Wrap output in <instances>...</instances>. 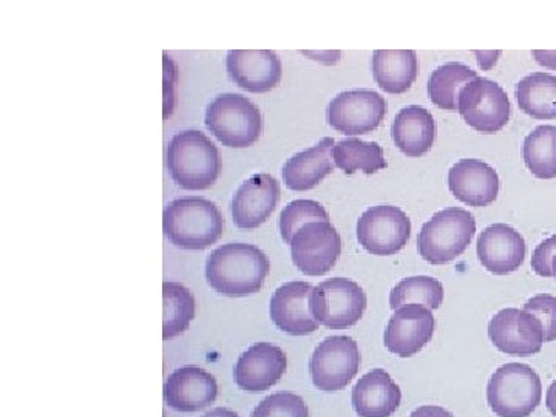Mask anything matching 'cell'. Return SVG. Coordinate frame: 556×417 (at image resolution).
<instances>
[{
    "label": "cell",
    "instance_id": "6da1fadb",
    "mask_svg": "<svg viewBox=\"0 0 556 417\" xmlns=\"http://www.w3.org/2000/svg\"><path fill=\"white\" fill-rule=\"evenodd\" d=\"M270 270L262 249L248 243H228L207 257L206 278L214 291L225 298L257 294Z\"/></svg>",
    "mask_w": 556,
    "mask_h": 417
},
{
    "label": "cell",
    "instance_id": "7a4b0ae2",
    "mask_svg": "<svg viewBox=\"0 0 556 417\" xmlns=\"http://www.w3.org/2000/svg\"><path fill=\"white\" fill-rule=\"evenodd\" d=\"M164 233L177 248L200 251L217 243L225 219L217 204L200 197L172 201L164 208Z\"/></svg>",
    "mask_w": 556,
    "mask_h": 417
},
{
    "label": "cell",
    "instance_id": "3957f363",
    "mask_svg": "<svg viewBox=\"0 0 556 417\" xmlns=\"http://www.w3.org/2000/svg\"><path fill=\"white\" fill-rule=\"evenodd\" d=\"M167 169L179 188L204 190L217 181L222 156L217 146L203 131H179L167 148Z\"/></svg>",
    "mask_w": 556,
    "mask_h": 417
},
{
    "label": "cell",
    "instance_id": "277c9868",
    "mask_svg": "<svg viewBox=\"0 0 556 417\" xmlns=\"http://www.w3.org/2000/svg\"><path fill=\"white\" fill-rule=\"evenodd\" d=\"M477 233V219L466 208L448 207L428 219L417 236V251L430 265H445L463 255Z\"/></svg>",
    "mask_w": 556,
    "mask_h": 417
},
{
    "label": "cell",
    "instance_id": "5b68a950",
    "mask_svg": "<svg viewBox=\"0 0 556 417\" xmlns=\"http://www.w3.org/2000/svg\"><path fill=\"white\" fill-rule=\"evenodd\" d=\"M541 397L540 376L525 364L503 365L486 386V401L500 417H529L541 404Z\"/></svg>",
    "mask_w": 556,
    "mask_h": 417
},
{
    "label": "cell",
    "instance_id": "8992f818",
    "mask_svg": "<svg viewBox=\"0 0 556 417\" xmlns=\"http://www.w3.org/2000/svg\"><path fill=\"white\" fill-rule=\"evenodd\" d=\"M206 127L223 146L244 149L262 137L263 116L247 97L219 94L207 105Z\"/></svg>",
    "mask_w": 556,
    "mask_h": 417
},
{
    "label": "cell",
    "instance_id": "52a82bcc",
    "mask_svg": "<svg viewBox=\"0 0 556 417\" xmlns=\"http://www.w3.org/2000/svg\"><path fill=\"white\" fill-rule=\"evenodd\" d=\"M311 306L318 324L329 329H346L364 317L367 294L350 278H328L314 288Z\"/></svg>",
    "mask_w": 556,
    "mask_h": 417
},
{
    "label": "cell",
    "instance_id": "ba28073f",
    "mask_svg": "<svg viewBox=\"0 0 556 417\" xmlns=\"http://www.w3.org/2000/svg\"><path fill=\"white\" fill-rule=\"evenodd\" d=\"M362 357L356 340L350 336H331L314 350L311 378L324 393H336L350 386L361 369Z\"/></svg>",
    "mask_w": 556,
    "mask_h": 417
},
{
    "label": "cell",
    "instance_id": "9c48e42d",
    "mask_svg": "<svg viewBox=\"0 0 556 417\" xmlns=\"http://www.w3.org/2000/svg\"><path fill=\"white\" fill-rule=\"evenodd\" d=\"M457 112L479 134H496L507 126L511 105L500 84L477 78L460 90Z\"/></svg>",
    "mask_w": 556,
    "mask_h": 417
},
{
    "label": "cell",
    "instance_id": "30bf717a",
    "mask_svg": "<svg viewBox=\"0 0 556 417\" xmlns=\"http://www.w3.org/2000/svg\"><path fill=\"white\" fill-rule=\"evenodd\" d=\"M412 222L396 206L369 207L357 222V240L365 251L379 257H390L407 247Z\"/></svg>",
    "mask_w": 556,
    "mask_h": 417
},
{
    "label": "cell",
    "instance_id": "8fae6325",
    "mask_svg": "<svg viewBox=\"0 0 556 417\" xmlns=\"http://www.w3.org/2000/svg\"><path fill=\"white\" fill-rule=\"evenodd\" d=\"M386 115V98L372 90L342 91L332 98L327 109L329 126L348 137L378 129Z\"/></svg>",
    "mask_w": 556,
    "mask_h": 417
},
{
    "label": "cell",
    "instance_id": "7c38bea8",
    "mask_svg": "<svg viewBox=\"0 0 556 417\" xmlns=\"http://www.w3.org/2000/svg\"><path fill=\"white\" fill-rule=\"evenodd\" d=\"M289 247L292 263L309 277L328 274L342 254V239L329 222H314L303 226Z\"/></svg>",
    "mask_w": 556,
    "mask_h": 417
},
{
    "label": "cell",
    "instance_id": "4fadbf2b",
    "mask_svg": "<svg viewBox=\"0 0 556 417\" xmlns=\"http://www.w3.org/2000/svg\"><path fill=\"white\" fill-rule=\"evenodd\" d=\"M489 338L501 353L508 356H533L543 348V324L525 309L500 311L489 324Z\"/></svg>",
    "mask_w": 556,
    "mask_h": 417
},
{
    "label": "cell",
    "instance_id": "5bb4252c",
    "mask_svg": "<svg viewBox=\"0 0 556 417\" xmlns=\"http://www.w3.org/2000/svg\"><path fill=\"white\" fill-rule=\"evenodd\" d=\"M437 328L433 313L424 305H404L388 321L383 343L397 357L415 356L431 342Z\"/></svg>",
    "mask_w": 556,
    "mask_h": 417
},
{
    "label": "cell",
    "instance_id": "9a60e30c",
    "mask_svg": "<svg viewBox=\"0 0 556 417\" xmlns=\"http://www.w3.org/2000/svg\"><path fill=\"white\" fill-rule=\"evenodd\" d=\"M287 368V354L281 348L273 343L260 342L241 354L233 368V380L240 390L248 393H263L283 378Z\"/></svg>",
    "mask_w": 556,
    "mask_h": 417
},
{
    "label": "cell",
    "instance_id": "2e32d148",
    "mask_svg": "<svg viewBox=\"0 0 556 417\" xmlns=\"http://www.w3.org/2000/svg\"><path fill=\"white\" fill-rule=\"evenodd\" d=\"M313 292V285L306 281H289L274 292L269 314L280 331L289 336H308L317 331L320 324L311 306Z\"/></svg>",
    "mask_w": 556,
    "mask_h": 417
},
{
    "label": "cell",
    "instance_id": "e0dca14e",
    "mask_svg": "<svg viewBox=\"0 0 556 417\" xmlns=\"http://www.w3.org/2000/svg\"><path fill=\"white\" fill-rule=\"evenodd\" d=\"M229 78L240 89L266 93L281 79V61L273 50H230L226 58Z\"/></svg>",
    "mask_w": 556,
    "mask_h": 417
},
{
    "label": "cell",
    "instance_id": "ac0fdd59",
    "mask_svg": "<svg viewBox=\"0 0 556 417\" xmlns=\"http://www.w3.org/2000/svg\"><path fill=\"white\" fill-rule=\"evenodd\" d=\"M280 200V185L268 174L248 178L237 190L230 203L233 223L240 229L262 226L276 211Z\"/></svg>",
    "mask_w": 556,
    "mask_h": 417
},
{
    "label": "cell",
    "instance_id": "d6986e66",
    "mask_svg": "<svg viewBox=\"0 0 556 417\" xmlns=\"http://www.w3.org/2000/svg\"><path fill=\"white\" fill-rule=\"evenodd\" d=\"M217 380L197 365L175 369L164 383V401L179 413H197L214 404Z\"/></svg>",
    "mask_w": 556,
    "mask_h": 417
},
{
    "label": "cell",
    "instance_id": "ffe728a7",
    "mask_svg": "<svg viewBox=\"0 0 556 417\" xmlns=\"http://www.w3.org/2000/svg\"><path fill=\"white\" fill-rule=\"evenodd\" d=\"M478 258L489 273L507 276L521 268L527 247L521 233L504 223L482 230L477 243Z\"/></svg>",
    "mask_w": 556,
    "mask_h": 417
},
{
    "label": "cell",
    "instance_id": "44dd1931",
    "mask_svg": "<svg viewBox=\"0 0 556 417\" xmlns=\"http://www.w3.org/2000/svg\"><path fill=\"white\" fill-rule=\"evenodd\" d=\"M448 188L460 203L485 207L497 199L500 177L484 161L460 160L448 172Z\"/></svg>",
    "mask_w": 556,
    "mask_h": 417
},
{
    "label": "cell",
    "instance_id": "7402d4cb",
    "mask_svg": "<svg viewBox=\"0 0 556 417\" xmlns=\"http://www.w3.org/2000/svg\"><path fill=\"white\" fill-rule=\"evenodd\" d=\"M401 402V388L386 369H371L353 388V407L358 417H391Z\"/></svg>",
    "mask_w": 556,
    "mask_h": 417
},
{
    "label": "cell",
    "instance_id": "603a6c76",
    "mask_svg": "<svg viewBox=\"0 0 556 417\" xmlns=\"http://www.w3.org/2000/svg\"><path fill=\"white\" fill-rule=\"evenodd\" d=\"M391 137L404 155L409 159H419L433 148L437 139V123L426 108L408 105L394 118Z\"/></svg>",
    "mask_w": 556,
    "mask_h": 417
},
{
    "label": "cell",
    "instance_id": "cb8c5ba5",
    "mask_svg": "<svg viewBox=\"0 0 556 417\" xmlns=\"http://www.w3.org/2000/svg\"><path fill=\"white\" fill-rule=\"evenodd\" d=\"M336 142L332 138L321 139L314 148L295 153L283 167L285 185L295 192H305L320 185L321 179L331 174L334 164L331 150Z\"/></svg>",
    "mask_w": 556,
    "mask_h": 417
},
{
    "label": "cell",
    "instance_id": "d4e9b609",
    "mask_svg": "<svg viewBox=\"0 0 556 417\" xmlns=\"http://www.w3.org/2000/svg\"><path fill=\"white\" fill-rule=\"evenodd\" d=\"M371 67L380 89L390 94H402L415 84L417 54L415 50H376Z\"/></svg>",
    "mask_w": 556,
    "mask_h": 417
},
{
    "label": "cell",
    "instance_id": "484cf974",
    "mask_svg": "<svg viewBox=\"0 0 556 417\" xmlns=\"http://www.w3.org/2000/svg\"><path fill=\"white\" fill-rule=\"evenodd\" d=\"M517 101L526 115L535 119L556 118V76L532 73L517 84Z\"/></svg>",
    "mask_w": 556,
    "mask_h": 417
},
{
    "label": "cell",
    "instance_id": "4316f807",
    "mask_svg": "<svg viewBox=\"0 0 556 417\" xmlns=\"http://www.w3.org/2000/svg\"><path fill=\"white\" fill-rule=\"evenodd\" d=\"M478 73L459 62H448L431 73L428 79V97L439 109L457 110L459 93Z\"/></svg>",
    "mask_w": 556,
    "mask_h": 417
},
{
    "label": "cell",
    "instance_id": "83f0119b",
    "mask_svg": "<svg viewBox=\"0 0 556 417\" xmlns=\"http://www.w3.org/2000/svg\"><path fill=\"white\" fill-rule=\"evenodd\" d=\"M331 156L334 159L336 166L346 175H353L357 170L372 175L387 167L383 150L378 142H367L356 138L336 142Z\"/></svg>",
    "mask_w": 556,
    "mask_h": 417
},
{
    "label": "cell",
    "instance_id": "f1b7e54d",
    "mask_svg": "<svg viewBox=\"0 0 556 417\" xmlns=\"http://www.w3.org/2000/svg\"><path fill=\"white\" fill-rule=\"evenodd\" d=\"M163 338H178L188 331L189 325L195 318V299L192 292L175 281H164L163 285Z\"/></svg>",
    "mask_w": 556,
    "mask_h": 417
},
{
    "label": "cell",
    "instance_id": "f546056e",
    "mask_svg": "<svg viewBox=\"0 0 556 417\" xmlns=\"http://www.w3.org/2000/svg\"><path fill=\"white\" fill-rule=\"evenodd\" d=\"M522 159L536 178H556V126H540L527 135Z\"/></svg>",
    "mask_w": 556,
    "mask_h": 417
},
{
    "label": "cell",
    "instance_id": "4dcf8cb0",
    "mask_svg": "<svg viewBox=\"0 0 556 417\" xmlns=\"http://www.w3.org/2000/svg\"><path fill=\"white\" fill-rule=\"evenodd\" d=\"M444 302V287L434 277L415 276L404 278L396 287L391 289L390 306L394 311L404 305L427 306L430 309L441 308Z\"/></svg>",
    "mask_w": 556,
    "mask_h": 417
},
{
    "label": "cell",
    "instance_id": "1f68e13d",
    "mask_svg": "<svg viewBox=\"0 0 556 417\" xmlns=\"http://www.w3.org/2000/svg\"><path fill=\"white\" fill-rule=\"evenodd\" d=\"M314 222H329L327 208L313 200L291 201L280 215L281 237L288 244H291L295 233L303 226Z\"/></svg>",
    "mask_w": 556,
    "mask_h": 417
},
{
    "label": "cell",
    "instance_id": "d6a6232c",
    "mask_svg": "<svg viewBox=\"0 0 556 417\" xmlns=\"http://www.w3.org/2000/svg\"><path fill=\"white\" fill-rule=\"evenodd\" d=\"M251 417H309V408L299 394L280 391L263 399Z\"/></svg>",
    "mask_w": 556,
    "mask_h": 417
},
{
    "label": "cell",
    "instance_id": "836d02e7",
    "mask_svg": "<svg viewBox=\"0 0 556 417\" xmlns=\"http://www.w3.org/2000/svg\"><path fill=\"white\" fill-rule=\"evenodd\" d=\"M525 311L543 324L544 342H554L556 340V298L548 294L535 295L526 303Z\"/></svg>",
    "mask_w": 556,
    "mask_h": 417
},
{
    "label": "cell",
    "instance_id": "e575fe53",
    "mask_svg": "<svg viewBox=\"0 0 556 417\" xmlns=\"http://www.w3.org/2000/svg\"><path fill=\"white\" fill-rule=\"evenodd\" d=\"M556 257V233L551 239L544 240L543 243L538 244L532 257V269L535 270L538 276L551 278L552 276V260Z\"/></svg>",
    "mask_w": 556,
    "mask_h": 417
},
{
    "label": "cell",
    "instance_id": "d590c367",
    "mask_svg": "<svg viewBox=\"0 0 556 417\" xmlns=\"http://www.w3.org/2000/svg\"><path fill=\"white\" fill-rule=\"evenodd\" d=\"M409 417H455L448 409L438 407V405H424L416 408Z\"/></svg>",
    "mask_w": 556,
    "mask_h": 417
},
{
    "label": "cell",
    "instance_id": "8d00e7d4",
    "mask_svg": "<svg viewBox=\"0 0 556 417\" xmlns=\"http://www.w3.org/2000/svg\"><path fill=\"white\" fill-rule=\"evenodd\" d=\"M478 58L479 67L482 70H492L500 60L501 51H475Z\"/></svg>",
    "mask_w": 556,
    "mask_h": 417
},
{
    "label": "cell",
    "instance_id": "74e56055",
    "mask_svg": "<svg viewBox=\"0 0 556 417\" xmlns=\"http://www.w3.org/2000/svg\"><path fill=\"white\" fill-rule=\"evenodd\" d=\"M533 56H535L538 64L543 65V67L556 70V51L535 50Z\"/></svg>",
    "mask_w": 556,
    "mask_h": 417
},
{
    "label": "cell",
    "instance_id": "f35d334b",
    "mask_svg": "<svg viewBox=\"0 0 556 417\" xmlns=\"http://www.w3.org/2000/svg\"><path fill=\"white\" fill-rule=\"evenodd\" d=\"M546 407L556 417V380L548 387L546 394Z\"/></svg>",
    "mask_w": 556,
    "mask_h": 417
},
{
    "label": "cell",
    "instance_id": "ab89813d",
    "mask_svg": "<svg viewBox=\"0 0 556 417\" xmlns=\"http://www.w3.org/2000/svg\"><path fill=\"white\" fill-rule=\"evenodd\" d=\"M201 417H240L236 412L228 408H214L211 412L206 413V415Z\"/></svg>",
    "mask_w": 556,
    "mask_h": 417
},
{
    "label": "cell",
    "instance_id": "60d3db41",
    "mask_svg": "<svg viewBox=\"0 0 556 417\" xmlns=\"http://www.w3.org/2000/svg\"><path fill=\"white\" fill-rule=\"evenodd\" d=\"M552 276L556 278V257L552 260Z\"/></svg>",
    "mask_w": 556,
    "mask_h": 417
}]
</instances>
